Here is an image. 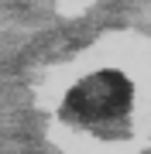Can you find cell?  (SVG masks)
Returning a JSON list of instances; mask_svg holds the SVG:
<instances>
[{
    "instance_id": "cell-1",
    "label": "cell",
    "mask_w": 151,
    "mask_h": 154,
    "mask_svg": "<svg viewBox=\"0 0 151 154\" xmlns=\"http://www.w3.org/2000/svg\"><path fill=\"white\" fill-rule=\"evenodd\" d=\"M131 106V86L117 72H100V75L83 79L79 86L69 89L65 113L79 123H106L113 116H124Z\"/></svg>"
}]
</instances>
